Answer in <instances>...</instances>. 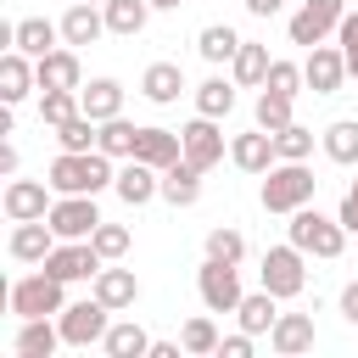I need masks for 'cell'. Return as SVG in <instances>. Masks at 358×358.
<instances>
[{
	"label": "cell",
	"instance_id": "6da1fadb",
	"mask_svg": "<svg viewBox=\"0 0 358 358\" xmlns=\"http://www.w3.org/2000/svg\"><path fill=\"white\" fill-rule=\"evenodd\" d=\"M112 162L117 157H106L101 145L95 151H56V162L45 168V179H50L56 196H101V190L117 185V168Z\"/></svg>",
	"mask_w": 358,
	"mask_h": 358
},
{
	"label": "cell",
	"instance_id": "7a4b0ae2",
	"mask_svg": "<svg viewBox=\"0 0 358 358\" xmlns=\"http://www.w3.org/2000/svg\"><path fill=\"white\" fill-rule=\"evenodd\" d=\"M313 190H319V179H313V168L308 162H274L268 173H263V190H257V201H263V213H296V207H308L313 201Z\"/></svg>",
	"mask_w": 358,
	"mask_h": 358
},
{
	"label": "cell",
	"instance_id": "3957f363",
	"mask_svg": "<svg viewBox=\"0 0 358 358\" xmlns=\"http://www.w3.org/2000/svg\"><path fill=\"white\" fill-rule=\"evenodd\" d=\"M285 235H291V246H302L308 257H324V263H330V257H341V246H347V224H341V218H330V213H319L313 201L291 213Z\"/></svg>",
	"mask_w": 358,
	"mask_h": 358
},
{
	"label": "cell",
	"instance_id": "277c9868",
	"mask_svg": "<svg viewBox=\"0 0 358 358\" xmlns=\"http://www.w3.org/2000/svg\"><path fill=\"white\" fill-rule=\"evenodd\" d=\"M6 308H11L17 319H56V313L67 308V280H56L50 268H39V274H22V280H11V291H6Z\"/></svg>",
	"mask_w": 358,
	"mask_h": 358
},
{
	"label": "cell",
	"instance_id": "5b68a950",
	"mask_svg": "<svg viewBox=\"0 0 358 358\" xmlns=\"http://www.w3.org/2000/svg\"><path fill=\"white\" fill-rule=\"evenodd\" d=\"M257 285L263 291H274L280 302H291V296H302V285H308V252L302 246H268L263 252V263H257Z\"/></svg>",
	"mask_w": 358,
	"mask_h": 358
},
{
	"label": "cell",
	"instance_id": "8992f818",
	"mask_svg": "<svg viewBox=\"0 0 358 358\" xmlns=\"http://www.w3.org/2000/svg\"><path fill=\"white\" fill-rule=\"evenodd\" d=\"M196 296H201V308L207 313H235L241 308V263H224V257H207L201 268H196Z\"/></svg>",
	"mask_w": 358,
	"mask_h": 358
},
{
	"label": "cell",
	"instance_id": "52a82bcc",
	"mask_svg": "<svg viewBox=\"0 0 358 358\" xmlns=\"http://www.w3.org/2000/svg\"><path fill=\"white\" fill-rule=\"evenodd\" d=\"M56 324H62V341H67V347H95V341H106V330H112V308L90 291L84 302H67V308L56 313Z\"/></svg>",
	"mask_w": 358,
	"mask_h": 358
},
{
	"label": "cell",
	"instance_id": "ba28073f",
	"mask_svg": "<svg viewBox=\"0 0 358 358\" xmlns=\"http://www.w3.org/2000/svg\"><path fill=\"white\" fill-rule=\"evenodd\" d=\"M341 17H347V0H302V6L291 11L285 34H291V45L313 50V45H324V39L341 28Z\"/></svg>",
	"mask_w": 358,
	"mask_h": 358
},
{
	"label": "cell",
	"instance_id": "9c48e42d",
	"mask_svg": "<svg viewBox=\"0 0 358 358\" xmlns=\"http://www.w3.org/2000/svg\"><path fill=\"white\" fill-rule=\"evenodd\" d=\"M45 224L62 241H90L101 229V207H95V196H56L50 213H45Z\"/></svg>",
	"mask_w": 358,
	"mask_h": 358
},
{
	"label": "cell",
	"instance_id": "30bf717a",
	"mask_svg": "<svg viewBox=\"0 0 358 358\" xmlns=\"http://www.w3.org/2000/svg\"><path fill=\"white\" fill-rule=\"evenodd\" d=\"M101 252H95V241H56V252L39 263V268H50L56 280H67V285H78V280H95L101 274Z\"/></svg>",
	"mask_w": 358,
	"mask_h": 358
},
{
	"label": "cell",
	"instance_id": "8fae6325",
	"mask_svg": "<svg viewBox=\"0 0 358 358\" xmlns=\"http://www.w3.org/2000/svg\"><path fill=\"white\" fill-rule=\"evenodd\" d=\"M179 134H185V162H196L201 173H207V168H218V162H224V151H229V140H224L218 117H201V112H196Z\"/></svg>",
	"mask_w": 358,
	"mask_h": 358
},
{
	"label": "cell",
	"instance_id": "7c38bea8",
	"mask_svg": "<svg viewBox=\"0 0 358 358\" xmlns=\"http://www.w3.org/2000/svg\"><path fill=\"white\" fill-rule=\"evenodd\" d=\"M302 73H308V90H313V95H336V90L347 84V56H341V45H313L308 62H302Z\"/></svg>",
	"mask_w": 358,
	"mask_h": 358
},
{
	"label": "cell",
	"instance_id": "4fadbf2b",
	"mask_svg": "<svg viewBox=\"0 0 358 358\" xmlns=\"http://www.w3.org/2000/svg\"><path fill=\"white\" fill-rule=\"evenodd\" d=\"M229 162H235L241 173H257V179H263V173L280 162L274 134H268V129H246V134H235V140H229Z\"/></svg>",
	"mask_w": 358,
	"mask_h": 358
},
{
	"label": "cell",
	"instance_id": "5bb4252c",
	"mask_svg": "<svg viewBox=\"0 0 358 358\" xmlns=\"http://www.w3.org/2000/svg\"><path fill=\"white\" fill-rule=\"evenodd\" d=\"M117 201H129V207H145L151 196H162V168H151V162H140V157H123V168H117Z\"/></svg>",
	"mask_w": 358,
	"mask_h": 358
},
{
	"label": "cell",
	"instance_id": "9a60e30c",
	"mask_svg": "<svg viewBox=\"0 0 358 358\" xmlns=\"http://www.w3.org/2000/svg\"><path fill=\"white\" fill-rule=\"evenodd\" d=\"M0 207H6L11 224H22V218H45V213H50V179H11L6 196H0Z\"/></svg>",
	"mask_w": 358,
	"mask_h": 358
},
{
	"label": "cell",
	"instance_id": "2e32d148",
	"mask_svg": "<svg viewBox=\"0 0 358 358\" xmlns=\"http://www.w3.org/2000/svg\"><path fill=\"white\" fill-rule=\"evenodd\" d=\"M56 229L45 224V218H22V224H11V241H6V252L17 257V263H45L50 252H56Z\"/></svg>",
	"mask_w": 358,
	"mask_h": 358
},
{
	"label": "cell",
	"instance_id": "e0dca14e",
	"mask_svg": "<svg viewBox=\"0 0 358 358\" xmlns=\"http://www.w3.org/2000/svg\"><path fill=\"white\" fill-rule=\"evenodd\" d=\"M34 73H39V90H84V67L73 45H56L50 56H39Z\"/></svg>",
	"mask_w": 358,
	"mask_h": 358
},
{
	"label": "cell",
	"instance_id": "ac0fdd59",
	"mask_svg": "<svg viewBox=\"0 0 358 358\" xmlns=\"http://www.w3.org/2000/svg\"><path fill=\"white\" fill-rule=\"evenodd\" d=\"M28 90H39V73H34V56H22L17 45L0 56V101L6 106H22Z\"/></svg>",
	"mask_w": 358,
	"mask_h": 358
},
{
	"label": "cell",
	"instance_id": "d6986e66",
	"mask_svg": "<svg viewBox=\"0 0 358 358\" xmlns=\"http://www.w3.org/2000/svg\"><path fill=\"white\" fill-rule=\"evenodd\" d=\"M90 291H95L112 313H123V308L140 302V280H134V268H117V263H101V274L90 280Z\"/></svg>",
	"mask_w": 358,
	"mask_h": 358
},
{
	"label": "cell",
	"instance_id": "ffe728a7",
	"mask_svg": "<svg viewBox=\"0 0 358 358\" xmlns=\"http://www.w3.org/2000/svg\"><path fill=\"white\" fill-rule=\"evenodd\" d=\"M313 313H280L274 319V330H268V347L280 352V358H302V352H313Z\"/></svg>",
	"mask_w": 358,
	"mask_h": 358
},
{
	"label": "cell",
	"instance_id": "44dd1931",
	"mask_svg": "<svg viewBox=\"0 0 358 358\" xmlns=\"http://www.w3.org/2000/svg\"><path fill=\"white\" fill-rule=\"evenodd\" d=\"M101 34H106V11H101V6L73 0V6L62 11V45H73V50H78V45H95Z\"/></svg>",
	"mask_w": 358,
	"mask_h": 358
},
{
	"label": "cell",
	"instance_id": "7402d4cb",
	"mask_svg": "<svg viewBox=\"0 0 358 358\" xmlns=\"http://www.w3.org/2000/svg\"><path fill=\"white\" fill-rule=\"evenodd\" d=\"M11 45L39 62V56H50V50L62 45V22H50V17H22V22H11Z\"/></svg>",
	"mask_w": 358,
	"mask_h": 358
},
{
	"label": "cell",
	"instance_id": "603a6c76",
	"mask_svg": "<svg viewBox=\"0 0 358 358\" xmlns=\"http://www.w3.org/2000/svg\"><path fill=\"white\" fill-rule=\"evenodd\" d=\"M140 95H145L151 106H173V101L185 95V67H179V62H151V67L140 73Z\"/></svg>",
	"mask_w": 358,
	"mask_h": 358
},
{
	"label": "cell",
	"instance_id": "cb8c5ba5",
	"mask_svg": "<svg viewBox=\"0 0 358 358\" xmlns=\"http://www.w3.org/2000/svg\"><path fill=\"white\" fill-rule=\"evenodd\" d=\"M11 347H17V358H50V352L67 347V341H62V324H56V319H22Z\"/></svg>",
	"mask_w": 358,
	"mask_h": 358
},
{
	"label": "cell",
	"instance_id": "d4e9b609",
	"mask_svg": "<svg viewBox=\"0 0 358 358\" xmlns=\"http://www.w3.org/2000/svg\"><path fill=\"white\" fill-rule=\"evenodd\" d=\"M134 157L151 162V168H173V162L185 157V134H179V129H140Z\"/></svg>",
	"mask_w": 358,
	"mask_h": 358
},
{
	"label": "cell",
	"instance_id": "484cf974",
	"mask_svg": "<svg viewBox=\"0 0 358 358\" xmlns=\"http://www.w3.org/2000/svg\"><path fill=\"white\" fill-rule=\"evenodd\" d=\"M162 201L168 207H196L201 201V168L196 162H173V168H162Z\"/></svg>",
	"mask_w": 358,
	"mask_h": 358
},
{
	"label": "cell",
	"instance_id": "4316f807",
	"mask_svg": "<svg viewBox=\"0 0 358 358\" xmlns=\"http://www.w3.org/2000/svg\"><path fill=\"white\" fill-rule=\"evenodd\" d=\"M268 45H257V39H241V50H235V62H229V78L241 84V90H263V78H268Z\"/></svg>",
	"mask_w": 358,
	"mask_h": 358
},
{
	"label": "cell",
	"instance_id": "83f0119b",
	"mask_svg": "<svg viewBox=\"0 0 358 358\" xmlns=\"http://www.w3.org/2000/svg\"><path fill=\"white\" fill-rule=\"evenodd\" d=\"M235 90H241L235 78H224V73H207V78L196 84V112H201V117H218V123H224V117L235 112Z\"/></svg>",
	"mask_w": 358,
	"mask_h": 358
},
{
	"label": "cell",
	"instance_id": "f1b7e54d",
	"mask_svg": "<svg viewBox=\"0 0 358 358\" xmlns=\"http://www.w3.org/2000/svg\"><path fill=\"white\" fill-rule=\"evenodd\" d=\"M235 319H241V330H252V336H268V330H274V319H280V296L257 285V291H246V296H241Z\"/></svg>",
	"mask_w": 358,
	"mask_h": 358
},
{
	"label": "cell",
	"instance_id": "f546056e",
	"mask_svg": "<svg viewBox=\"0 0 358 358\" xmlns=\"http://www.w3.org/2000/svg\"><path fill=\"white\" fill-rule=\"evenodd\" d=\"M106 11V34H117V39H134V34H145V22H151V0H106L101 6Z\"/></svg>",
	"mask_w": 358,
	"mask_h": 358
},
{
	"label": "cell",
	"instance_id": "4dcf8cb0",
	"mask_svg": "<svg viewBox=\"0 0 358 358\" xmlns=\"http://www.w3.org/2000/svg\"><path fill=\"white\" fill-rule=\"evenodd\" d=\"M78 106H84L95 123H106V117L123 112V84H117V78H90V84L78 90Z\"/></svg>",
	"mask_w": 358,
	"mask_h": 358
},
{
	"label": "cell",
	"instance_id": "1f68e13d",
	"mask_svg": "<svg viewBox=\"0 0 358 358\" xmlns=\"http://www.w3.org/2000/svg\"><path fill=\"white\" fill-rule=\"evenodd\" d=\"M106 358H151V336L134 324V319H112V330H106Z\"/></svg>",
	"mask_w": 358,
	"mask_h": 358
},
{
	"label": "cell",
	"instance_id": "d6a6232c",
	"mask_svg": "<svg viewBox=\"0 0 358 358\" xmlns=\"http://www.w3.org/2000/svg\"><path fill=\"white\" fill-rule=\"evenodd\" d=\"M319 145H324V157H330V162L358 168V117H336V123L319 134Z\"/></svg>",
	"mask_w": 358,
	"mask_h": 358
},
{
	"label": "cell",
	"instance_id": "836d02e7",
	"mask_svg": "<svg viewBox=\"0 0 358 358\" xmlns=\"http://www.w3.org/2000/svg\"><path fill=\"white\" fill-rule=\"evenodd\" d=\"M196 50H201V62L224 67V62H235V50H241V34H235L229 22H207V28L196 34Z\"/></svg>",
	"mask_w": 358,
	"mask_h": 358
},
{
	"label": "cell",
	"instance_id": "e575fe53",
	"mask_svg": "<svg viewBox=\"0 0 358 358\" xmlns=\"http://www.w3.org/2000/svg\"><path fill=\"white\" fill-rule=\"evenodd\" d=\"M296 95H280V90H257V106H252V117H257V129H268V134H280L285 123H296Z\"/></svg>",
	"mask_w": 358,
	"mask_h": 358
},
{
	"label": "cell",
	"instance_id": "d590c367",
	"mask_svg": "<svg viewBox=\"0 0 358 358\" xmlns=\"http://www.w3.org/2000/svg\"><path fill=\"white\" fill-rule=\"evenodd\" d=\"M95 145H101L106 157H117V162H123V157H134V145H140V123H129V117L117 112V117H106V123H101V140H95Z\"/></svg>",
	"mask_w": 358,
	"mask_h": 358
},
{
	"label": "cell",
	"instance_id": "8d00e7d4",
	"mask_svg": "<svg viewBox=\"0 0 358 358\" xmlns=\"http://www.w3.org/2000/svg\"><path fill=\"white\" fill-rule=\"evenodd\" d=\"M179 341H185V352H190V358H207V352H218V341H224V336H218V324H213L207 313H196V319H185V324H179Z\"/></svg>",
	"mask_w": 358,
	"mask_h": 358
},
{
	"label": "cell",
	"instance_id": "74e56055",
	"mask_svg": "<svg viewBox=\"0 0 358 358\" xmlns=\"http://www.w3.org/2000/svg\"><path fill=\"white\" fill-rule=\"evenodd\" d=\"M263 90L302 95V90H308V73H302V62H285V56H274V62H268V78H263Z\"/></svg>",
	"mask_w": 358,
	"mask_h": 358
},
{
	"label": "cell",
	"instance_id": "f35d334b",
	"mask_svg": "<svg viewBox=\"0 0 358 358\" xmlns=\"http://www.w3.org/2000/svg\"><path fill=\"white\" fill-rule=\"evenodd\" d=\"M73 112H84L78 106V90H39V123H67Z\"/></svg>",
	"mask_w": 358,
	"mask_h": 358
},
{
	"label": "cell",
	"instance_id": "ab89813d",
	"mask_svg": "<svg viewBox=\"0 0 358 358\" xmlns=\"http://www.w3.org/2000/svg\"><path fill=\"white\" fill-rule=\"evenodd\" d=\"M274 151H280V162H308V157H313V129L285 123V129L274 134Z\"/></svg>",
	"mask_w": 358,
	"mask_h": 358
},
{
	"label": "cell",
	"instance_id": "60d3db41",
	"mask_svg": "<svg viewBox=\"0 0 358 358\" xmlns=\"http://www.w3.org/2000/svg\"><path fill=\"white\" fill-rule=\"evenodd\" d=\"M90 241H95V252H101L106 263H123V257H129V246H134V235H129L123 224H106V218H101V229H95Z\"/></svg>",
	"mask_w": 358,
	"mask_h": 358
},
{
	"label": "cell",
	"instance_id": "b9f144b4",
	"mask_svg": "<svg viewBox=\"0 0 358 358\" xmlns=\"http://www.w3.org/2000/svg\"><path fill=\"white\" fill-rule=\"evenodd\" d=\"M207 257L241 263V257H246V235H241L235 224H218V229H207Z\"/></svg>",
	"mask_w": 358,
	"mask_h": 358
},
{
	"label": "cell",
	"instance_id": "7bdbcfd3",
	"mask_svg": "<svg viewBox=\"0 0 358 358\" xmlns=\"http://www.w3.org/2000/svg\"><path fill=\"white\" fill-rule=\"evenodd\" d=\"M336 45H341V56H347V78H358V11H347V17H341Z\"/></svg>",
	"mask_w": 358,
	"mask_h": 358
},
{
	"label": "cell",
	"instance_id": "ee69618b",
	"mask_svg": "<svg viewBox=\"0 0 358 358\" xmlns=\"http://www.w3.org/2000/svg\"><path fill=\"white\" fill-rule=\"evenodd\" d=\"M252 347H257V336L252 330H235V336L218 341V358H252Z\"/></svg>",
	"mask_w": 358,
	"mask_h": 358
},
{
	"label": "cell",
	"instance_id": "f6af8a7d",
	"mask_svg": "<svg viewBox=\"0 0 358 358\" xmlns=\"http://www.w3.org/2000/svg\"><path fill=\"white\" fill-rule=\"evenodd\" d=\"M341 224H347V235H358V179L347 185V196H341V213H336Z\"/></svg>",
	"mask_w": 358,
	"mask_h": 358
},
{
	"label": "cell",
	"instance_id": "bcb514c9",
	"mask_svg": "<svg viewBox=\"0 0 358 358\" xmlns=\"http://www.w3.org/2000/svg\"><path fill=\"white\" fill-rule=\"evenodd\" d=\"M336 308H341V319H347V324H358V280H347V285H341V302H336Z\"/></svg>",
	"mask_w": 358,
	"mask_h": 358
},
{
	"label": "cell",
	"instance_id": "7dc6e473",
	"mask_svg": "<svg viewBox=\"0 0 358 358\" xmlns=\"http://www.w3.org/2000/svg\"><path fill=\"white\" fill-rule=\"evenodd\" d=\"M17 168H22V151H17L11 140H0V173H6V179H17Z\"/></svg>",
	"mask_w": 358,
	"mask_h": 358
},
{
	"label": "cell",
	"instance_id": "c3c4849f",
	"mask_svg": "<svg viewBox=\"0 0 358 358\" xmlns=\"http://www.w3.org/2000/svg\"><path fill=\"white\" fill-rule=\"evenodd\" d=\"M241 6H246L252 17H280V11H285V0H241Z\"/></svg>",
	"mask_w": 358,
	"mask_h": 358
},
{
	"label": "cell",
	"instance_id": "681fc988",
	"mask_svg": "<svg viewBox=\"0 0 358 358\" xmlns=\"http://www.w3.org/2000/svg\"><path fill=\"white\" fill-rule=\"evenodd\" d=\"M185 341H151V358H179Z\"/></svg>",
	"mask_w": 358,
	"mask_h": 358
},
{
	"label": "cell",
	"instance_id": "f907efd6",
	"mask_svg": "<svg viewBox=\"0 0 358 358\" xmlns=\"http://www.w3.org/2000/svg\"><path fill=\"white\" fill-rule=\"evenodd\" d=\"M151 6H157V11H179L185 0H151Z\"/></svg>",
	"mask_w": 358,
	"mask_h": 358
},
{
	"label": "cell",
	"instance_id": "816d5d0a",
	"mask_svg": "<svg viewBox=\"0 0 358 358\" xmlns=\"http://www.w3.org/2000/svg\"><path fill=\"white\" fill-rule=\"evenodd\" d=\"M84 6H106V0H84Z\"/></svg>",
	"mask_w": 358,
	"mask_h": 358
}]
</instances>
